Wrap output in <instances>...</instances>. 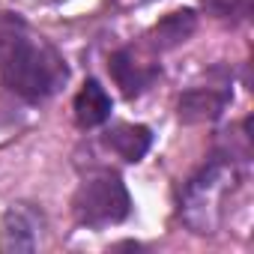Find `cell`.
Returning a JSON list of instances; mask_svg holds the SVG:
<instances>
[{"instance_id": "ba28073f", "label": "cell", "mask_w": 254, "mask_h": 254, "mask_svg": "<svg viewBox=\"0 0 254 254\" xmlns=\"http://www.w3.org/2000/svg\"><path fill=\"white\" fill-rule=\"evenodd\" d=\"M194 27H197V15L191 12V9H177V12H171V15H165L150 33H147V45L153 48V51H171V48H177V45H183L191 33H194Z\"/></svg>"}, {"instance_id": "5b68a950", "label": "cell", "mask_w": 254, "mask_h": 254, "mask_svg": "<svg viewBox=\"0 0 254 254\" xmlns=\"http://www.w3.org/2000/svg\"><path fill=\"white\" fill-rule=\"evenodd\" d=\"M230 102V90L227 87H191L180 96L177 102V114L183 123L197 126V123H212L221 117V111Z\"/></svg>"}, {"instance_id": "7a4b0ae2", "label": "cell", "mask_w": 254, "mask_h": 254, "mask_svg": "<svg viewBox=\"0 0 254 254\" xmlns=\"http://www.w3.org/2000/svg\"><path fill=\"white\" fill-rule=\"evenodd\" d=\"M75 221L84 227H108L120 224L132 212V197L117 171H93L81 180L72 197Z\"/></svg>"}, {"instance_id": "8992f818", "label": "cell", "mask_w": 254, "mask_h": 254, "mask_svg": "<svg viewBox=\"0 0 254 254\" xmlns=\"http://www.w3.org/2000/svg\"><path fill=\"white\" fill-rule=\"evenodd\" d=\"M36 227L39 218L33 209H27V203L12 206L0 224V251H33L39 245Z\"/></svg>"}, {"instance_id": "6da1fadb", "label": "cell", "mask_w": 254, "mask_h": 254, "mask_svg": "<svg viewBox=\"0 0 254 254\" xmlns=\"http://www.w3.org/2000/svg\"><path fill=\"white\" fill-rule=\"evenodd\" d=\"M0 72H3V84L30 105L51 99L69 78V69L57 48L42 36H30L27 27L3 48Z\"/></svg>"}, {"instance_id": "9c48e42d", "label": "cell", "mask_w": 254, "mask_h": 254, "mask_svg": "<svg viewBox=\"0 0 254 254\" xmlns=\"http://www.w3.org/2000/svg\"><path fill=\"white\" fill-rule=\"evenodd\" d=\"M108 117H111V96H108V90L96 78L84 81V87L75 96V123L81 126V129H96V126H102Z\"/></svg>"}, {"instance_id": "30bf717a", "label": "cell", "mask_w": 254, "mask_h": 254, "mask_svg": "<svg viewBox=\"0 0 254 254\" xmlns=\"http://www.w3.org/2000/svg\"><path fill=\"white\" fill-rule=\"evenodd\" d=\"M254 0H203V6L221 21H242L251 15Z\"/></svg>"}, {"instance_id": "3957f363", "label": "cell", "mask_w": 254, "mask_h": 254, "mask_svg": "<svg viewBox=\"0 0 254 254\" xmlns=\"http://www.w3.org/2000/svg\"><path fill=\"white\" fill-rule=\"evenodd\" d=\"M224 165L212 162L209 168H203L200 177L191 180L189 191H186V221L197 230V233H212V209L218 203L221 186H224Z\"/></svg>"}, {"instance_id": "277c9868", "label": "cell", "mask_w": 254, "mask_h": 254, "mask_svg": "<svg viewBox=\"0 0 254 254\" xmlns=\"http://www.w3.org/2000/svg\"><path fill=\"white\" fill-rule=\"evenodd\" d=\"M108 69H111V78L117 81V87L123 90L126 99H138V96L156 81V75H159V66L144 63L132 48H120V51H114Z\"/></svg>"}, {"instance_id": "52a82bcc", "label": "cell", "mask_w": 254, "mask_h": 254, "mask_svg": "<svg viewBox=\"0 0 254 254\" xmlns=\"http://www.w3.org/2000/svg\"><path fill=\"white\" fill-rule=\"evenodd\" d=\"M105 147L111 153H117L123 162H141L153 144V132L147 126H135V123H114L105 132Z\"/></svg>"}]
</instances>
